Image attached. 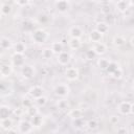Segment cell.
<instances>
[{
	"instance_id": "6da1fadb",
	"label": "cell",
	"mask_w": 134,
	"mask_h": 134,
	"mask_svg": "<svg viewBox=\"0 0 134 134\" xmlns=\"http://www.w3.org/2000/svg\"><path fill=\"white\" fill-rule=\"evenodd\" d=\"M32 40L36 42V43H39V44H42V43H45V41L47 40L48 38V35L47 32L44 30V29H41V28H38V29H35L32 31Z\"/></svg>"
},
{
	"instance_id": "7a4b0ae2",
	"label": "cell",
	"mask_w": 134,
	"mask_h": 134,
	"mask_svg": "<svg viewBox=\"0 0 134 134\" xmlns=\"http://www.w3.org/2000/svg\"><path fill=\"white\" fill-rule=\"evenodd\" d=\"M70 92V89L68 87L67 84H58L55 87H54V93L55 95L60 96V97H66Z\"/></svg>"
},
{
	"instance_id": "3957f363",
	"label": "cell",
	"mask_w": 134,
	"mask_h": 134,
	"mask_svg": "<svg viewBox=\"0 0 134 134\" xmlns=\"http://www.w3.org/2000/svg\"><path fill=\"white\" fill-rule=\"evenodd\" d=\"M79 75H80V71L76 67L71 66V67L66 68L65 70V76L68 81H75L79 79Z\"/></svg>"
},
{
	"instance_id": "277c9868",
	"label": "cell",
	"mask_w": 134,
	"mask_h": 134,
	"mask_svg": "<svg viewBox=\"0 0 134 134\" xmlns=\"http://www.w3.org/2000/svg\"><path fill=\"white\" fill-rule=\"evenodd\" d=\"M43 93H44V89H43L41 86H38V85H35V86L30 87V89L28 90L29 96H30L31 98H34V99L43 96Z\"/></svg>"
},
{
	"instance_id": "5b68a950",
	"label": "cell",
	"mask_w": 134,
	"mask_h": 134,
	"mask_svg": "<svg viewBox=\"0 0 134 134\" xmlns=\"http://www.w3.org/2000/svg\"><path fill=\"white\" fill-rule=\"evenodd\" d=\"M21 74L24 79L26 80H30L34 77L35 75V69L32 66L30 65H24L22 66V69H21Z\"/></svg>"
},
{
	"instance_id": "8992f818",
	"label": "cell",
	"mask_w": 134,
	"mask_h": 134,
	"mask_svg": "<svg viewBox=\"0 0 134 134\" xmlns=\"http://www.w3.org/2000/svg\"><path fill=\"white\" fill-rule=\"evenodd\" d=\"M12 63L14 66H17V67H22L25 65V59H24V55L22 53H17L15 52L12 57Z\"/></svg>"
},
{
	"instance_id": "52a82bcc",
	"label": "cell",
	"mask_w": 134,
	"mask_h": 134,
	"mask_svg": "<svg viewBox=\"0 0 134 134\" xmlns=\"http://www.w3.org/2000/svg\"><path fill=\"white\" fill-rule=\"evenodd\" d=\"M34 130V126L31 121L28 120H21L19 122V132L21 133H30Z\"/></svg>"
},
{
	"instance_id": "ba28073f",
	"label": "cell",
	"mask_w": 134,
	"mask_h": 134,
	"mask_svg": "<svg viewBox=\"0 0 134 134\" xmlns=\"http://www.w3.org/2000/svg\"><path fill=\"white\" fill-rule=\"evenodd\" d=\"M57 61L60 65L62 66H66L69 62H70V54L67 52V51H62L58 54V58H57Z\"/></svg>"
},
{
	"instance_id": "9c48e42d",
	"label": "cell",
	"mask_w": 134,
	"mask_h": 134,
	"mask_svg": "<svg viewBox=\"0 0 134 134\" xmlns=\"http://www.w3.org/2000/svg\"><path fill=\"white\" fill-rule=\"evenodd\" d=\"M118 112L121 115H128L131 113V103L130 102H121L117 107Z\"/></svg>"
},
{
	"instance_id": "30bf717a",
	"label": "cell",
	"mask_w": 134,
	"mask_h": 134,
	"mask_svg": "<svg viewBox=\"0 0 134 134\" xmlns=\"http://www.w3.org/2000/svg\"><path fill=\"white\" fill-rule=\"evenodd\" d=\"M92 49L95 51V53H96V54L102 55V54L106 53V51H107V46H106V44H105V43H103V42H100V41H99V42H96V43H94V44H93Z\"/></svg>"
},
{
	"instance_id": "8fae6325",
	"label": "cell",
	"mask_w": 134,
	"mask_h": 134,
	"mask_svg": "<svg viewBox=\"0 0 134 134\" xmlns=\"http://www.w3.org/2000/svg\"><path fill=\"white\" fill-rule=\"evenodd\" d=\"M13 73V67L9 64H2L0 67V74L1 76L4 77H8L10 74Z\"/></svg>"
},
{
	"instance_id": "7c38bea8",
	"label": "cell",
	"mask_w": 134,
	"mask_h": 134,
	"mask_svg": "<svg viewBox=\"0 0 134 134\" xmlns=\"http://www.w3.org/2000/svg\"><path fill=\"white\" fill-rule=\"evenodd\" d=\"M55 7L59 12L65 13L69 8V1L68 0H61V1H55Z\"/></svg>"
},
{
	"instance_id": "4fadbf2b",
	"label": "cell",
	"mask_w": 134,
	"mask_h": 134,
	"mask_svg": "<svg viewBox=\"0 0 134 134\" xmlns=\"http://www.w3.org/2000/svg\"><path fill=\"white\" fill-rule=\"evenodd\" d=\"M69 36L71 38H79L80 39L83 36V30H82V28L80 26L74 25V26L69 28Z\"/></svg>"
},
{
	"instance_id": "5bb4252c",
	"label": "cell",
	"mask_w": 134,
	"mask_h": 134,
	"mask_svg": "<svg viewBox=\"0 0 134 134\" xmlns=\"http://www.w3.org/2000/svg\"><path fill=\"white\" fill-rule=\"evenodd\" d=\"M0 127H1L2 130H4V131L7 132L8 130H10L13 128V120L9 117L2 118V119H0Z\"/></svg>"
},
{
	"instance_id": "9a60e30c",
	"label": "cell",
	"mask_w": 134,
	"mask_h": 134,
	"mask_svg": "<svg viewBox=\"0 0 134 134\" xmlns=\"http://www.w3.org/2000/svg\"><path fill=\"white\" fill-rule=\"evenodd\" d=\"M68 46L72 50H77L82 46V42L79 38H70V40L68 41Z\"/></svg>"
},
{
	"instance_id": "2e32d148",
	"label": "cell",
	"mask_w": 134,
	"mask_h": 134,
	"mask_svg": "<svg viewBox=\"0 0 134 134\" xmlns=\"http://www.w3.org/2000/svg\"><path fill=\"white\" fill-rule=\"evenodd\" d=\"M102 37H103V34H100V32H99L98 30H96V29L91 30L90 34H89V39H90V41L93 42V43L99 42V41L102 40Z\"/></svg>"
},
{
	"instance_id": "e0dca14e",
	"label": "cell",
	"mask_w": 134,
	"mask_h": 134,
	"mask_svg": "<svg viewBox=\"0 0 134 134\" xmlns=\"http://www.w3.org/2000/svg\"><path fill=\"white\" fill-rule=\"evenodd\" d=\"M13 45V42L10 39L6 38V37H2L1 40H0V47L2 50H6V49H9Z\"/></svg>"
},
{
	"instance_id": "ac0fdd59",
	"label": "cell",
	"mask_w": 134,
	"mask_h": 134,
	"mask_svg": "<svg viewBox=\"0 0 134 134\" xmlns=\"http://www.w3.org/2000/svg\"><path fill=\"white\" fill-rule=\"evenodd\" d=\"M10 113H12V110H10V108L8 106L1 105V107H0V119L9 117Z\"/></svg>"
},
{
	"instance_id": "d6986e66",
	"label": "cell",
	"mask_w": 134,
	"mask_h": 134,
	"mask_svg": "<svg viewBox=\"0 0 134 134\" xmlns=\"http://www.w3.org/2000/svg\"><path fill=\"white\" fill-rule=\"evenodd\" d=\"M72 125H73V127L76 128V129H83V128L87 127V120H85L84 117L75 118V119H73Z\"/></svg>"
},
{
	"instance_id": "ffe728a7",
	"label": "cell",
	"mask_w": 134,
	"mask_h": 134,
	"mask_svg": "<svg viewBox=\"0 0 134 134\" xmlns=\"http://www.w3.org/2000/svg\"><path fill=\"white\" fill-rule=\"evenodd\" d=\"M84 115V111L80 108H74V109H71L69 111V116L72 118V119H75V118H80V117H83Z\"/></svg>"
},
{
	"instance_id": "44dd1931",
	"label": "cell",
	"mask_w": 134,
	"mask_h": 134,
	"mask_svg": "<svg viewBox=\"0 0 134 134\" xmlns=\"http://www.w3.org/2000/svg\"><path fill=\"white\" fill-rule=\"evenodd\" d=\"M13 47H14L15 52H17V53H22V54H24L25 51H26V45H25L23 42H17L16 44H14Z\"/></svg>"
},
{
	"instance_id": "7402d4cb",
	"label": "cell",
	"mask_w": 134,
	"mask_h": 134,
	"mask_svg": "<svg viewBox=\"0 0 134 134\" xmlns=\"http://www.w3.org/2000/svg\"><path fill=\"white\" fill-rule=\"evenodd\" d=\"M128 7H129V5H128L127 1H125V0H118L116 2V8L119 13H126L128 10Z\"/></svg>"
},
{
	"instance_id": "603a6c76",
	"label": "cell",
	"mask_w": 134,
	"mask_h": 134,
	"mask_svg": "<svg viewBox=\"0 0 134 134\" xmlns=\"http://www.w3.org/2000/svg\"><path fill=\"white\" fill-rule=\"evenodd\" d=\"M50 48L52 49L53 53H55V54H59L60 52H62V51H63V48H64V46H63V43L59 41V42H53V43L51 44Z\"/></svg>"
},
{
	"instance_id": "cb8c5ba5",
	"label": "cell",
	"mask_w": 134,
	"mask_h": 134,
	"mask_svg": "<svg viewBox=\"0 0 134 134\" xmlns=\"http://www.w3.org/2000/svg\"><path fill=\"white\" fill-rule=\"evenodd\" d=\"M95 29L98 30L100 34H107L108 30H109V25L106 23V22H98L95 26Z\"/></svg>"
},
{
	"instance_id": "d4e9b609",
	"label": "cell",
	"mask_w": 134,
	"mask_h": 134,
	"mask_svg": "<svg viewBox=\"0 0 134 134\" xmlns=\"http://www.w3.org/2000/svg\"><path fill=\"white\" fill-rule=\"evenodd\" d=\"M42 122H43V118H42L41 115H39V113H37L36 115L31 116V124H32L34 127L39 128V127L42 126Z\"/></svg>"
},
{
	"instance_id": "484cf974",
	"label": "cell",
	"mask_w": 134,
	"mask_h": 134,
	"mask_svg": "<svg viewBox=\"0 0 134 134\" xmlns=\"http://www.w3.org/2000/svg\"><path fill=\"white\" fill-rule=\"evenodd\" d=\"M120 66H119V64H117L116 62H114V61H110V63H109V66H108V68L106 69V71H107V73L109 74V75H111L116 69H118Z\"/></svg>"
},
{
	"instance_id": "4316f807",
	"label": "cell",
	"mask_w": 134,
	"mask_h": 134,
	"mask_svg": "<svg viewBox=\"0 0 134 134\" xmlns=\"http://www.w3.org/2000/svg\"><path fill=\"white\" fill-rule=\"evenodd\" d=\"M109 63H110V61H109L108 59H106V58H99V59L97 60V66H98L100 69H103V70H106V69L108 68Z\"/></svg>"
},
{
	"instance_id": "83f0119b",
	"label": "cell",
	"mask_w": 134,
	"mask_h": 134,
	"mask_svg": "<svg viewBox=\"0 0 134 134\" xmlns=\"http://www.w3.org/2000/svg\"><path fill=\"white\" fill-rule=\"evenodd\" d=\"M52 54H53V51H52V49H51L50 47H49V48H44V49L42 50V53H41L42 58H43V59H46V60L51 59Z\"/></svg>"
},
{
	"instance_id": "f1b7e54d",
	"label": "cell",
	"mask_w": 134,
	"mask_h": 134,
	"mask_svg": "<svg viewBox=\"0 0 134 134\" xmlns=\"http://www.w3.org/2000/svg\"><path fill=\"white\" fill-rule=\"evenodd\" d=\"M10 13H12V6L8 5V4L3 3L1 5V14H2V16H8Z\"/></svg>"
},
{
	"instance_id": "f546056e",
	"label": "cell",
	"mask_w": 134,
	"mask_h": 134,
	"mask_svg": "<svg viewBox=\"0 0 134 134\" xmlns=\"http://www.w3.org/2000/svg\"><path fill=\"white\" fill-rule=\"evenodd\" d=\"M23 29L26 31H32L34 30V23L30 20H25L23 21Z\"/></svg>"
},
{
	"instance_id": "4dcf8cb0",
	"label": "cell",
	"mask_w": 134,
	"mask_h": 134,
	"mask_svg": "<svg viewBox=\"0 0 134 134\" xmlns=\"http://www.w3.org/2000/svg\"><path fill=\"white\" fill-rule=\"evenodd\" d=\"M125 42H126V39L122 36H115L113 39V43L116 46H121L125 44Z\"/></svg>"
},
{
	"instance_id": "1f68e13d",
	"label": "cell",
	"mask_w": 134,
	"mask_h": 134,
	"mask_svg": "<svg viewBox=\"0 0 134 134\" xmlns=\"http://www.w3.org/2000/svg\"><path fill=\"white\" fill-rule=\"evenodd\" d=\"M97 126H98V124H97V120L95 118H91V119L87 120V128L89 130H94L97 128Z\"/></svg>"
},
{
	"instance_id": "d6a6232c",
	"label": "cell",
	"mask_w": 134,
	"mask_h": 134,
	"mask_svg": "<svg viewBox=\"0 0 134 134\" xmlns=\"http://www.w3.org/2000/svg\"><path fill=\"white\" fill-rule=\"evenodd\" d=\"M122 75H124V72H122V69L119 67L118 69H116L112 74H111V76L113 77V79H115V80H120L121 77H122Z\"/></svg>"
},
{
	"instance_id": "836d02e7",
	"label": "cell",
	"mask_w": 134,
	"mask_h": 134,
	"mask_svg": "<svg viewBox=\"0 0 134 134\" xmlns=\"http://www.w3.org/2000/svg\"><path fill=\"white\" fill-rule=\"evenodd\" d=\"M35 103H36L39 107H43V106L47 103V97H45L44 95H43V96H41V97H38V98H36V99H35Z\"/></svg>"
},
{
	"instance_id": "e575fe53",
	"label": "cell",
	"mask_w": 134,
	"mask_h": 134,
	"mask_svg": "<svg viewBox=\"0 0 134 134\" xmlns=\"http://www.w3.org/2000/svg\"><path fill=\"white\" fill-rule=\"evenodd\" d=\"M22 106L24 109H28L30 108L31 106H34V102L30 99V98H23L22 100Z\"/></svg>"
},
{
	"instance_id": "d590c367",
	"label": "cell",
	"mask_w": 134,
	"mask_h": 134,
	"mask_svg": "<svg viewBox=\"0 0 134 134\" xmlns=\"http://www.w3.org/2000/svg\"><path fill=\"white\" fill-rule=\"evenodd\" d=\"M95 55H97V54L95 53V51L93 49H89L85 52V57H86L87 60H93L95 58Z\"/></svg>"
},
{
	"instance_id": "8d00e7d4",
	"label": "cell",
	"mask_w": 134,
	"mask_h": 134,
	"mask_svg": "<svg viewBox=\"0 0 134 134\" xmlns=\"http://www.w3.org/2000/svg\"><path fill=\"white\" fill-rule=\"evenodd\" d=\"M58 107L61 110H66L68 109V102L66 99H61L58 102Z\"/></svg>"
},
{
	"instance_id": "74e56055",
	"label": "cell",
	"mask_w": 134,
	"mask_h": 134,
	"mask_svg": "<svg viewBox=\"0 0 134 134\" xmlns=\"http://www.w3.org/2000/svg\"><path fill=\"white\" fill-rule=\"evenodd\" d=\"M26 112H27V114L31 117V116H34V115H36L37 113H38V110L34 107V106H31L30 108H28V109H26Z\"/></svg>"
},
{
	"instance_id": "f35d334b",
	"label": "cell",
	"mask_w": 134,
	"mask_h": 134,
	"mask_svg": "<svg viewBox=\"0 0 134 134\" xmlns=\"http://www.w3.org/2000/svg\"><path fill=\"white\" fill-rule=\"evenodd\" d=\"M15 2H16V4H17L18 6H21V7H23V6H26V5H28V3H29V0H15Z\"/></svg>"
},
{
	"instance_id": "ab89813d",
	"label": "cell",
	"mask_w": 134,
	"mask_h": 134,
	"mask_svg": "<svg viewBox=\"0 0 134 134\" xmlns=\"http://www.w3.org/2000/svg\"><path fill=\"white\" fill-rule=\"evenodd\" d=\"M110 124H112V125H116L117 122H118V116H116V115H112L111 117H110Z\"/></svg>"
},
{
	"instance_id": "60d3db41",
	"label": "cell",
	"mask_w": 134,
	"mask_h": 134,
	"mask_svg": "<svg viewBox=\"0 0 134 134\" xmlns=\"http://www.w3.org/2000/svg\"><path fill=\"white\" fill-rule=\"evenodd\" d=\"M14 113H15L16 115L20 116V115L23 113V109H22V108H16V109H15V111H14Z\"/></svg>"
},
{
	"instance_id": "b9f144b4",
	"label": "cell",
	"mask_w": 134,
	"mask_h": 134,
	"mask_svg": "<svg viewBox=\"0 0 134 134\" xmlns=\"http://www.w3.org/2000/svg\"><path fill=\"white\" fill-rule=\"evenodd\" d=\"M47 20H48V17H47V16H45V15H43V16H41V17H40V22H42V23L46 22Z\"/></svg>"
},
{
	"instance_id": "7bdbcfd3",
	"label": "cell",
	"mask_w": 134,
	"mask_h": 134,
	"mask_svg": "<svg viewBox=\"0 0 134 134\" xmlns=\"http://www.w3.org/2000/svg\"><path fill=\"white\" fill-rule=\"evenodd\" d=\"M117 133H127V129L126 128H118Z\"/></svg>"
},
{
	"instance_id": "ee69618b",
	"label": "cell",
	"mask_w": 134,
	"mask_h": 134,
	"mask_svg": "<svg viewBox=\"0 0 134 134\" xmlns=\"http://www.w3.org/2000/svg\"><path fill=\"white\" fill-rule=\"evenodd\" d=\"M130 44H131V46L134 47V36H132V37L130 38Z\"/></svg>"
},
{
	"instance_id": "f6af8a7d",
	"label": "cell",
	"mask_w": 134,
	"mask_h": 134,
	"mask_svg": "<svg viewBox=\"0 0 134 134\" xmlns=\"http://www.w3.org/2000/svg\"><path fill=\"white\" fill-rule=\"evenodd\" d=\"M131 113L134 115V103H133V104H131Z\"/></svg>"
},
{
	"instance_id": "bcb514c9",
	"label": "cell",
	"mask_w": 134,
	"mask_h": 134,
	"mask_svg": "<svg viewBox=\"0 0 134 134\" xmlns=\"http://www.w3.org/2000/svg\"><path fill=\"white\" fill-rule=\"evenodd\" d=\"M130 3H131L132 6H134V0H130Z\"/></svg>"
},
{
	"instance_id": "7dc6e473",
	"label": "cell",
	"mask_w": 134,
	"mask_h": 134,
	"mask_svg": "<svg viewBox=\"0 0 134 134\" xmlns=\"http://www.w3.org/2000/svg\"><path fill=\"white\" fill-rule=\"evenodd\" d=\"M109 1H111V2H114V1H118V0H109Z\"/></svg>"
},
{
	"instance_id": "c3c4849f",
	"label": "cell",
	"mask_w": 134,
	"mask_h": 134,
	"mask_svg": "<svg viewBox=\"0 0 134 134\" xmlns=\"http://www.w3.org/2000/svg\"><path fill=\"white\" fill-rule=\"evenodd\" d=\"M132 87H133V89H134V81H133V83H132Z\"/></svg>"
},
{
	"instance_id": "681fc988",
	"label": "cell",
	"mask_w": 134,
	"mask_h": 134,
	"mask_svg": "<svg viewBox=\"0 0 134 134\" xmlns=\"http://www.w3.org/2000/svg\"><path fill=\"white\" fill-rule=\"evenodd\" d=\"M132 132H133V133H134V128H133V130H132Z\"/></svg>"
},
{
	"instance_id": "f907efd6",
	"label": "cell",
	"mask_w": 134,
	"mask_h": 134,
	"mask_svg": "<svg viewBox=\"0 0 134 134\" xmlns=\"http://www.w3.org/2000/svg\"><path fill=\"white\" fill-rule=\"evenodd\" d=\"M55 1H61V0H55Z\"/></svg>"
}]
</instances>
